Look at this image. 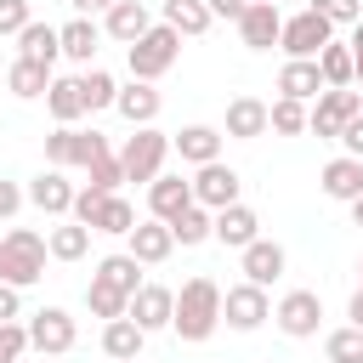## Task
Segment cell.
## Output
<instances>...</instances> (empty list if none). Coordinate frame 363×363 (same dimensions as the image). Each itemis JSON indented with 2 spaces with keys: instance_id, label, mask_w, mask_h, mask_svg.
Here are the masks:
<instances>
[{
  "instance_id": "cell-51",
  "label": "cell",
  "mask_w": 363,
  "mask_h": 363,
  "mask_svg": "<svg viewBox=\"0 0 363 363\" xmlns=\"http://www.w3.org/2000/svg\"><path fill=\"white\" fill-rule=\"evenodd\" d=\"M346 318H352V323H357V329H363V289H357V295H352V306H346Z\"/></svg>"
},
{
  "instance_id": "cell-35",
  "label": "cell",
  "mask_w": 363,
  "mask_h": 363,
  "mask_svg": "<svg viewBox=\"0 0 363 363\" xmlns=\"http://www.w3.org/2000/svg\"><path fill=\"white\" fill-rule=\"evenodd\" d=\"M85 306H91V318L108 323V318H125V312H130V295L113 289V284H102V278H91V284H85Z\"/></svg>"
},
{
  "instance_id": "cell-4",
  "label": "cell",
  "mask_w": 363,
  "mask_h": 363,
  "mask_svg": "<svg viewBox=\"0 0 363 363\" xmlns=\"http://www.w3.org/2000/svg\"><path fill=\"white\" fill-rule=\"evenodd\" d=\"M170 153H176V142H170L159 125H136V136H125V147H119L125 182H153V176L164 170Z\"/></svg>"
},
{
  "instance_id": "cell-48",
  "label": "cell",
  "mask_w": 363,
  "mask_h": 363,
  "mask_svg": "<svg viewBox=\"0 0 363 363\" xmlns=\"http://www.w3.org/2000/svg\"><path fill=\"white\" fill-rule=\"evenodd\" d=\"M204 6H210V17H227V23H238L250 0H204Z\"/></svg>"
},
{
  "instance_id": "cell-54",
  "label": "cell",
  "mask_w": 363,
  "mask_h": 363,
  "mask_svg": "<svg viewBox=\"0 0 363 363\" xmlns=\"http://www.w3.org/2000/svg\"><path fill=\"white\" fill-rule=\"evenodd\" d=\"M0 85H6V68H0Z\"/></svg>"
},
{
  "instance_id": "cell-39",
  "label": "cell",
  "mask_w": 363,
  "mask_h": 363,
  "mask_svg": "<svg viewBox=\"0 0 363 363\" xmlns=\"http://www.w3.org/2000/svg\"><path fill=\"white\" fill-rule=\"evenodd\" d=\"M91 227H96V233H113V238H125V233L136 227V210H130V199H119V193H108Z\"/></svg>"
},
{
  "instance_id": "cell-28",
  "label": "cell",
  "mask_w": 363,
  "mask_h": 363,
  "mask_svg": "<svg viewBox=\"0 0 363 363\" xmlns=\"http://www.w3.org/2000/svg\"><path fill=\"white\" fill-rule=\"evenodd\" d=\"M142 340H147V329H142L130 312L102 323V352H108V363H113V357H142Z\"/></svg>"
},
{
  "instance_id": "cell-43",
  "label": "cell",
  "mask_w": 363,
  "mask_h": 363,
  "mask_svg": "<svg viewBox=\"0 0 363 363\" xmlns=\"http://www.w3.org/2000/svg\"><path fill=\"white\" fill-rule=\"evenodd\" d=\"M102 199H108V193H102V187H91V182H85V187H79V193H74V210H68V216H74V221H85V227H91V221H96V210H102ZM91 233H96V227H91Z\"/></svg>"
},
{
  "instance_id": "cell-37",
  "label": "cell",
  "mask_w": 363,
  "mask_h": 363,
  "mask_svg": "<svg viewBox=\"0 0 363 363\" xmlns=\"http://www.w3.org/2000/svg\"><path fill=\"white\" fill-rule=\"evenodd\" d=\"M79 91H85V108L96 113V108H113V96H119V79L108 74V68H79Z\"/></svg>"
},
{
  "instance_id": "cell-20",
  "label": "cell",
  "mask_w": 363,
  "mask_h": 363,
  "mask_svg": "<svg viewBox=\"0 0 363 363\" xmlns=\"http://www.w3.org/2000/svg\"><path fill=\"white\" fill-rule=\"evenodd\" d=\"M318 187H323V199H335V204H352V199L363 193V159H352V153L329 159V164L318 170Z\"/></svg>"
},
{
  "instance_id": "cell-13",
  "label": "cell",
  "mask_w": 363,
  "mask_h": 363,
  "mask_svg": "<svg viewBox=\"0 0 363 363\" xmlns=\"http://www.w3.org/2000/svg\"><path fill=\"white\" fill-rule=\"evenodd\" d=\"M125 250L142 261V267H164L170 261V250H176V233H170V221H136L130 233H125Z\"/></svg>"
},
{
  "instance_id": "cell-19",
  "label": "cell",
  "mask_w": 363,
  "mask_h": 363,
  "mask_svg": "<svg viewBox=\"0 0 363 363\" xmlns=\"http://www.w3.org/2000/svg\"><path fill=\"white\" fill-rule=\"evenodd\" d=\"M130 318L153 335V329H170V318H176V289H164V284H142L136 295H130Z\"/></svg>"
},
{
  "instance_id": "cell-14",
  "label": "cell",
  "mask_w": 363,
  "mask_h": 363,
  "mask_svg": "<svg viewBox=\"0 0 363 363\" xmlns=\"http://www.w3.org/2000/svg\"><path fill=\"white\" fill-rule=\"evenodd\" d=\"M147 28H153L147 0H113V6L102 11V34H108V40H119V45H136Z\"/></svg>"
},
{
  "instance_id": "cell-10",
  "label": "cell",
  "mask_w": 363,
  "mask_h": 363,
  "mask_svg": "<svg viewBox=\"0 0 363 363\" xmlns=\"http://www.w3.org/2000/svg\"><path fill=\"white\" fill-rule=\"evenodd\" d=\"M272 323H278L289 340H312L318 323H323V295H318V289H289V295L272 306Z\"/></svg>"
},
{
  "instance_id": "cell-38",
  "label": "cell",
  "mask_w": 363,
  "mask_h": 363,
  "mask_svg": "<svg viewBox=\"0 0 363 363\" xmlns=\"http://www.w3.org/2000/svg\"><path fill=\"white\" fill-rule=\"evenodd\" d=\"M323 357L329 363H363V329L357 323H340L323 335Z\"/></svg>"
},
{
  "instance_id": "cell-29",
  "label": "cell",
  "mask_w": 363,
  "mask_h": 363,
  "mask_svg": "<svg viewBox=\"0 0 363 363\" xmlns=\"http://www.w3.org/2000/svg\"><path fill=\"white\" fill-rule=\"evenodd\" d=\"M17 57H34V62H51V68H57V57H62V28L28 23V28L17 34Z\"/></svg>"
},
{
  "instance_id": "cell-2",
  "label": "cell",
  "mask_w": 363,
  "mask_h": 363,
  "mask_svg": "<svg viewBox=\"0 0 363 363\" xmlns=\"http://www.w3.org/2000/svg\"><path fill=\"white\" fill-rule=\"evenodd\" d=\"M45 255H51V244L34 227H11L0 238V284H17V289L40 284L45 278Z\"/></svg>"
},
{
  "instance_id": "cell-52",
  "label": "cell",
  "mask_w": 363,
  "mask_h": 363,
  "mask_svg": "<svg viewBox=\"0 0 363 363\" xmlns=\"http://www.w3.org/2000/svg\"><path fill=\"white\" fill-rule=\"evenodd\" d=\"M346 210H352V227H363V193H357V199H352Z\"/></svg>"
},
{
  "instance_id": "cell-7",
  "label": "cell",
  "mask_w": 363,
  "mask_h": 363,
  "mask_svg": "<svg viewBox=\"0 0 363 363\" xmlns=\"http://www.w3.org/2000/svg\"><path fill=\"white\" fill-rule=\"evenodd\" d=\"M335 40V23L318 11V6H306V11H295V17H284V34H278V51H289V57H318L323 45Z\"/></svg>"
},
{
  "instance_id": "cell-31",
  "label": "cell",
  "mask_w": 363,
  "mask_h": 363,
  "mask_svg": "<svg viewBox=\"0 0 363 363\" xmlns=\"http://www.w3.org/2000/svg\"><path fill=\"white\" fill-rule=\"evenodd\" d=\"M170 233H176V244H182V250H193V244L216 238V210H204V204L193 199V204H187V210L170 221Z\"/></svg>"
},
{
  "instance_id": "cell-22",
  "label": "cell",
  "mask_w": 363,
  "mask_h": 363,
  "mask_svg": "<svg viewBox=\"0 0 363 363\" xmlns=\"http://www.w3.org/2000/svg\"><path fill=\"white\" fill-rule=\"evenodd\" d=\"M261 238V216L238 199V204H227V210H216V244H227V250H244V244H255Z\"/></svg>"
},
{
  "instance_id": "cell-9",
  "label": "cell",
  "mask_w": 363,
  "mask_h": 363,
  "mask_svg": "<svg viewBox=\"0 0 363 363\" xmlns=\"http://www.w3.org/2000/svg\"><path fill=\"white\" fill-rule=\"evenodd\" d=\"M74 340H79V329H74V312L68 306H40L28 318V346L40 357H62V352H74Z\"/></svg>"
},
{
  "instance_id": "cell-30",
  "label": "cell",
  "mask_w": 363,
  "mask_h": 363,
  "mask_svg": "<svg viewBox=\"0 0 363 363\" xmlns=\"http://www.w3.org/2000/svg\"><path fill=\"white\" fill-rule=\"evenodd\" d=\"M91 278H102V284H113V289H125V295H136V289L147 284V278H142V261H136L130 250H119V255H102Z\"/></svg>"
},
{
  "instance_id": "cell-23",
  "label": "cell",
  "mask_w": 363,
  "mask_h": 363,
  "mask_svg": "<svg viewBox=\"0 0 363 363\" xmlns=\"http://www.w3.org/2000/svg\"><path fill=\"white\" fill-rule=\"evenodd\" d=\"M51 62H34V57H11L6 62V91L11 96H23V102H34V96H45L51 91Z\"/></svg>"
},
{
  "instance_id": "cell-45",
  "label": "cell",
  "mask_w": 363,
  "mask_h": 363,
  "mask_svg": "<svg viewBox=\"0 0 363 363\" xmlns=\"http://www.w3.org/2000/svg\"><path fill=\"white\" fill-rule=\"evenodd\" d=\"M23 204H28V187H17V182H0V221H11Z\"/></svg>"
},
{
  "instance_id": "cell-17",
  "label": "cell",
  "mask_w": 363,
  "mask_h": 363,
  "mask_svg": "<svg viewBox=\"0 0 363 363\" xmlns=\"http://www.w3.org/2000/svg\"><path fill=\"white\" fill-rule=\"evenodd\" d=\"M187 204H193V182H187V176H170V170H159V176L147 182V216H159V221H176Z\"/></svg>"
},
{
  "instance_id": "cell-27",
  "label": "cell",
  "mask_w": 363,
  "mask_h": 363,
  "mask_svg": "<svg viewBox=\"0 0 363 363\" xmlns=\"http://www.w3.org/2000/svg\"><path fill=\"white\" fill-rule=\"evenodd\" d=\"M96 45H102V23H91V17L62 23V57H68V62L91 68V62H96Z\"/></svg>"
},
{
  "instance_id": "cell-5",
  "label": "cell",
  "mask_w": 363,
  "mask_h": 363,
  "mask_svg": "<svg viewBox=\"0 0 363 363\" xmlns=\"http://www.w3.org/2000/svg\"><path fill=\"white\" fill-rule=\"evenodd\" d=\"M102 153H108V136H96V130H79V125H57V130L45 136V164H57V170H68V164L91 170Z\"/></svg>"
},
{
  "instance_id": "cell-16",
  "label": "cell",
  "mask_w": 363,
  "mask_h": 363,
  "mask_svg": "<svg viewBox=\"0 0 363 363\" xmlns=\"http://www.w3.org/2000/svg\"><path fill=\"white\" fill-rule=\"evenodd\" d=\"M329 85H323V68H318V57H289L284 68H278V96H295V102H318Z\"/></svg>"
},
{
  "instance_id": "cell-11",
  "label": "cell",
  "mask_w": 363,
  "mask_h": 363,
  "mask_svg": "<svg viewBox=\"0 0 363 363\" xmlns=\"http://www.w3.org/2000/svg\"><path fill=\"white\" fill-rule=\"evenodd\" d=\"M238 193H244V176H238L233 164H221V159L199 164V176H193V199H199L204 210H227V204H238Z\"/></svg>"
},
{
  "instance_id": "cell-41",
  "label": "cell",
  "mask_w": 363,
  "mask_h": 363,
  "mask_svg": "<svg viewBox=\"0 0 363 363\" xmlns=\"http://www.w3.org/2000/svg\"><path fill=\"white\" fill-rule=\"evenodd\" d=\"M119 182H125V164H119V153H102V159L91 164V187H102V193H119Z\"/></svg>"
},
{
  "instance_id": "cell-8",
  "label": "cell",
  "mask_w": 363,
  "mask_h": 363,
  "mask_svg": "<svg viewBox=\"0 0 363 363\" xmlns=\"http://www.w3.org/2000/svg\"><path fill=\"white\" fill-rule=\"evenodd\" d=\"M272 318V301H267V289L261 284H233V289H221V323L227 329H238V335H250V329H261Z\"/></svg>"
},
{
  "instance_id": "cell-6",
  "label": "cell",
  "mask_w": 363,
  "mask_h": 363,
  "mask_svg": "<svg viewBox=\"0 0 363 363\" xmlns=\"http://www.w3.org/2000/svg\"><path fill=\"white\" fill-rule=\"evenodd\" d=\"M363 113V91H352V85H329L318 102H312V136H323V142H340V130L352 125Z\"/></svg>"
},
{
  "instance_id": "cell-50",
  "label": "cell",
  "mask_w": 363,
  "mask_h": 363,
  "mask_svg": "<svg viewBox=\"0 0 363 363\" xmlns=\"http://www.w3.org/2000/svg\"><path fill=\"white\" fill-rule=\"evenodd\" d=\"M68 6H74V11H79V17H96V11H108V6H113V0H68Z\"/></svg>"
},
{
  "instance_id": "cell-42",
  "label": "cell",
  "mask_w": 363,
  "mask_h": 363,
  "mask_svg": "<svg viewBox=\"0 0 363 363\" xmlns=\"http://www.w3.org/2000/svg\"><path fill=\"white\" fill-rule=\"evenodd\" d=\"M335 28H352V23H363V0H312Z\"/></svg>"
},
{
  "instance_id": "cell-21",
  "label": "cell",
  "mask_w": 363,
  "mask_h": 363,
  "mask_svg": "<svg viewBox=\"0 0 363 363\" xmlns=\"http://www.w3.org/2000/svg\"><path fill=\"white\" fill-rule=\"evenodd\" d=\"M113 108H119V119L136 130V125H153L159 119V108H164V96L147 85V79H130V85H119V96H113Z\"/></svg>"
},
{
  "instance_id": "cell-36",
  "label": "cell",
  "mask_w": 363,
  "mask_h": 363,
  "mask_svg": "<svg viewBox=\"0 0 363 363\" xmlns=\"http://www.w3.org/2000/svg\"><path fill=\"white\" fill-rule=\"evenodd\" d=\"M318 68H323V85H357V62H352V45H323L318 51Z\"/></svg>"
},
{
  "instance_id": "cell-55",
  "label": "cell",
  "mask_w": 363,
  "mask_h": 363,
  "mask_svg": "<svg viewBox=\"0 0 363 363\" xmlns=\"http://www.w3.org/2000/svg\"><path fill=\"white\" fill-rule=\"evenodd\" d=\"M272 6H278V0H272Z\"/></svg>"
},
{
  "instance_id": "cell-34",
  "label": "cell",
  "mask_w": 363,
  "mask_h": 363,
  "mask_svg": "<svg viewBox=\"0 0 363 363\" xmlns=\"http://www.w3.org/2000/svg\"><path fill=\"white\" fill-rule=\"evenodd\" d=\"M267 125H272L278 136H301V130L312 125V108L295 102V96H278V102H267Z\"/></svg>"
},
{
  "instance_id": "cell-33",
  "label": "cell",
  "mask_w": 363,
  "mask_h": 363,
  "mask_svg": "<svg viewBox=\"0 0 363 363\" xmlns=\"http://www.w3.org/2000/svg\"><path fill=\"white\" fill-rule=\"evenodd\" d=\"M164 23H170V28H182V40H199L216 17H210V6H204V0H164Z\"/></svg>"
},
{
  "instance_id": "cell-18",
  "label": "cell",
  "mask_w": 363,
  "mask_h": 363,
  "mask_svg": "<svg viewBox=\"0 0 363 363\" xmlns=\"http://www.w3.org/2000/svg\"><path fill=\"white\" fill-rule=\"evenodd\" d=\"M74 193H79V187H74L57 164H51V170H40V176L28 182V204H34V210H45V216H68V210H74Z\"/></svg>"
},
{
  "instance_id": "cell-25",
  "label": "cell",
  "mask_w": 363,
  "mask_h": 363,
  "mask_svg": "<svg viewBox=\"0 0 363 363\" xmlns=\"http://www.w3.org/2000/svg\"><path fill=\"white\" fill-rule=\"evenodd\" d=\"M176 153L199 170V164H210V159H221V142H227V130H216V125H182L176 136Z\"/></svg>"
},
{
  "instance_id": "cell-24",
  "label": "cell",
  "mask_w": 363,
  "mask_h": 363,
  "mask_svg": "<svg viewBox=\"0 0 363 363\" xmlns=\"http://www.w3.org/2000/svg\"><path fill=\"white\" fill-rule=\"evenodd\" d=\"M221 130H227L233 142H255V136H267V130H272V125H267V102H261V96H233Z\"/></svg>"
},
{
  "instance_id": "cell-46",
  "label": "cell",
  "mask_w": 363,
  "mask_h": 363,
  "mask_svg": "<svg viewBox=\"0 0 363 363\" xmlns=\"http://www.w3.org/2000/svg\"><path fill=\"white\" fill-rule=\"evenodd\" d=\"M11 318H23V289L0 284V323H11Z\"/></svg>"
},
{
  "instance_id": "cell-44",
  "label": "cell",
  "mask_w": 363,
  "mask_h": 363,
  "mask_svg": "<svg viewBox=\"0 0 363 363\" xmlns=\"http://www.w3.org/2000/svg\"><path fill=\"white\" fill-rule=\"evenodd\" d=\"M28 23H34L28 0H0V34H23Z\"/></svg>"
},
{
  "instance_id": "cell-56",
  "label": "cell",
  "mask_w": 363,
  "mask_h": 363,
  "mask_svg": "<svg viewBox=\"0 0 363 363\" xmlns=\"http://www.w3.org/2000/svg\"><path fill=\"white\" fill-rule=\"evenodd\" d=\"M357 272H363V267H357Z\"/></svg>"
},
{
  "instance_id": "cell-47",
  "label": "cell",
  "mask_w": 363,
  "mask_h": 363,
  "mask_svg": "<svg viewBox=\"0 0 363 363\" xmlns=\"http://www.w3.org/2000/svg\"><path fill=\"white\" fill-rule=\"evenodd\" d=\"M340 147H346L352 159H363V113H357V119H352V125L340 130Z\"/></svg>"
},
{
  "instance_id": "cell-3",
  "label": "cell",
  "mask_w": 363,
  "mask_h": 363,
  "mask_svg": "<svg viewBox=\"0 0 363 363\" xmlns=\"http://www.w3.org/2000/svg\"><path fill=\"white\" fill-rule=\"evenodd\" d=\"M176 57H182V28H170L164 17L136 40V45H125V62H130V79H164L170 68H176Z\"/></svg>"
},
{
  "instance_id": "cell-40",
  "label": "cell",
  "mask_w": 363,
  "mask_h": 363,
  "mask_svg": "<svg viewBox=\"0 0 363 363\" xmlns=\"http://www.w3.org/2000/svg\"><path fill=\"white\" fill-rule=\"evenodd\" d=\"M23 352H34L28 346V323H0V363H23Z\"/></svg>"
},
{
  "instance_id": "cell-15",
  "label": "cell",
  "mask_w": 363,
  "mask_h": 363,
  "mask_svg": "<svg viewBox=\"0 0 363 363\" xmlns=\"http://www.w3.org/2000/svg\"><path fill=\"white\" fill-rule=\"evenodd\" d=\"M238 267H244V278H250V284H261V289H267V284H278V278H284L289 255H284V244H278V238H255V244H244V250H238Z\"/></svg>"
},
{
  "instance_id": "cell-12",
  "label": "cell",
  "mask_w": 363,
  "mask_h": 363,
  "mask_svg": "<svg viewBox=\"0 0 363 363\" xmlns=\"http://www.w3.org/2000/svg\"><path fill=\"white\" fill-rule=\"evenodd\" d=\"M278 34H284V11H278L272 0H250L244 17H238V40H244L250 51H272Z\"/></svg>"
},
{
  "instance_id": "cell-1",
  "label": "cell",
  "mask_w": 363,
  "mask_h": 363,
  "mask_svg": "<svg viewBox=\"0 0 363 363\" xmlns=\"http://www.w3.org/2000/svg\"><path fill=\"white\" fill-rule=\"evenodd\" d=\"M170 329L187 340V346H204L216 329H221V284L216 278H187L182 289H176V318H170Z\"/></svg>"
},
{
  "instance_id": "cell-53",
  "label": "cell",
  "mask_w": 363,
  "mask_h": 363,
  "mask_svg": "<svg viewBox=\"0 0 363 363\" xmlns=\"http://www.w3.org/2000/svg\"><path fill=\"white\" fill-rule=\"evenodd\" d=\"M113 363H142V357H113Z\"/></svg>"
},
{
  "instance_id": "cell-49",
  "label": "cell",
  "mask_w": 363,
  "mask_h": 363,
  "mask_svg": "<svg viewBox=\"0 0 363 363\" xmlns=\"http://www.w3.org/2000/svg\"><path fill=\"white\" fill-rule=\"evenodd\" d=\"M346 45H352V62H357V85H363V23H352V40H346Z\"/></svg>"
},
{
  "instance_id": "cell-32",
  "label": "cell",
  "mask_w": 363,
  "mask_h": 363,
  "mask_svg": "<svg viewBox=\"0 0 363 363\" xmlns=\"http://www.w3.org/2000/svg\"><path fill=\"white\" fill-rule=\"evenodd\" d=\"M45 244H51V261H85V250H91V227H85V221H62V227L45 233Z\"/></svg>"
},
{
  "instance_id": "cell-26",
  "label": "cell",
  "mask_w": 363,
  "mask_h": 363,
  "mask_svg": "<svg viewBox=\"0 0 363 363\" xmlns=\"http://www.w3.org/2000/svg\"><path fill=\"white\" fill-rule=\"evenodd\" d=\"M45 108H51L57 125H79V119L91 113V108H85V91H79V74H57L51 91H45Z\"/></svg>"
}]
</instances>
